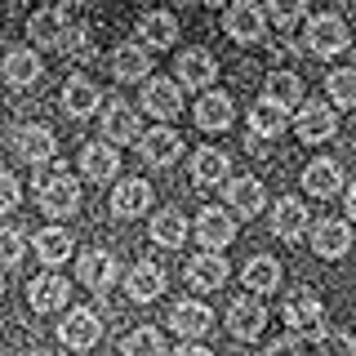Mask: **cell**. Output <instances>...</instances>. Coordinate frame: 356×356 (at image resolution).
<instances>
[{"label": "cell", "mask_w": 356, "mask_h": 356, "mask_svg": "<svg viewBox=\"0 0 356 356\" xmlns=\"http://www.w3.org/2000/svg\"><path fill=\"white\" fill-rule=\"evenodd\" d=\"M36 200H40V209L49 218H63V214H76V205H81V183H76L72 174L63 170V161L58 165H40V174H36Z\"/></svg>", "instance_id": "cell-1"}, {"label": "cell", "mask_w": 356, "mask_h": 356, "mask_svg": "<svg viewBox=\"0 0 356 356\" xmlns=\"http://www.w3.org/2000/svg\"><path fill=\"white\" fill-rule=\"evenodd\" d=\"M281 321L289 325V334H325V307H321V298L312 294V289H294V294L285 298V307H281Z\"/></svg>", "instance_id": "cell-2"}, {"label": "cell", "mask_w": 356, "mask_h": 356, "mask_svg": "<svg viewBox=\"0 0 356 356\" xmlns=\"http://www.w3.org/2000/svg\"><path fill=\"white\" fill-rule=\"evenodd\" d=\"M348 44H352V31L339 14H316L307 22V49L316 54V58H334V54H343Z\"/></svg>", "instance_id": "cell-3"}, {"label": "cell", "mask_w": 356, "mask_h": 356, "mask_svg": "<svg viewBox=\"0 0 356 356\" xmlns=\"http://www.w3.org/2000/svg\"><path fill=\"white\" fill-rule=\"evenodd\" d=\"M222 31H227L232 40H241V44L263 40V36H267V14H263V5H254V0H236V5L222 14Z\"/></svg>", "instance_id": "cell-4"}, {"label": "cell", "mask_w": 356, "mask_h": 356, "mask_svg": "<svg viewBox=\"0 0 356 356\" xmlns=\"http://www.w3.org/2000/svg\"><path fill=\"white\" fill-rule=\"evenodd\" d=\"M58 339L72 352H89L98 339H103V321H98L94 307H76V312H67V321L58 325Z\"/></svg>", "instance_id": "cell-5"}, {"label": "cell", "mask_w": 356, "mask_h": 356, "mask_svg": "<svg viewBox=\"0 0 356 356\" xmlns=\"http://www.w3.org/2000/svg\"><path fill=\"white\" fill-rule=\"evenodd\" d=\"M334 129H339V116H334V107L312 103V98L298 107V116H294L298 143H325V138H334Z\"/></svg>", "instance_id": "cell-6"}, {"label": "cell", "mask_w": 356, "mask_h": 356, "mask_svg": "<svg viewBox=\"0 0 356 356\" xmlns=\"http://www.w3.org/2000/svg\"><path fill=\"white\" fill-rule=\"evenodd\" d=\"M196 236L209 254H218L222 245L236 241V214H227V209H218V205H205L200 218H196Z\"/></svg>", "instance_id": "cell-7"}, {"label": "cell", "mask_w": 356, "mask_h": 356, "mask_svg": "<svg viewBox=\"0 0 356 356\" xmlns=\"http://www.w3.org/2000/svg\"><path fill=\"white\" fill-rule=\"evenodd\" d=\"M174 72H178V89H196L200 94V89H209L218 81V58L209 49H187Z\"/></svg>", "instance_id": "cell-8"}, {"label": "cell", "mask_w": 356, "mask_h": 356, "mask_svg": "<svg viewBox=\"0 0 356 356\" xmlns=\"http://www.w3.org/2000/svg\"><path fill=\"white\" fill-rule=\"evenodd\" d=\"M263 325H267V307H263L254 294H245V298H236V303L227 307V330H232V339L254 343V339L263 334Z\"/></svg>", "instance_id": "cell-9"}, {"label": "cell", "mask_w": 356, "mask_h": 356, "mask_svg": "<svg viewBox=\"0 0 356 356\" xmlns=\"http://www.w3.org/2000/svg\"><path fill=\"white\" fill-rule=\"evenodd\" d=\"M143 111H152L156 120H174L178 111H183V89H178V81H165V76H156V81L143 85Z\"/></svg>", "instance_id": "cell-10"}, {"label": "cell", "mask_w": 356, "mask_h": 356, "mask_svg": "<svg viewBox=\"0 0 356 356\" xmlns=\"http://www.w3.org/2000/svg\"><path fill=\"white\" fill-rule=\"evenodd\" d=\"M222 196H227V205L236 209L241 218H254V214H263V205H267V192H263V183H259V178H250V174H236V178H227V183H222Z\"/></svg>", "instance_id": "cell-11"}, {"label": "cell", "mask_w": 356, "mask_h": 356, "mask_svg": "<svg viewBox=\"0 0 356 356\" xmlns=\"http://www.w3.org/2000/svg\"><path fill=\"white\" fill-rule=\"evenodd\" d=\"M147 205H152L147 178H120L116 192H111V214L116 218H138V214H147Z\"/></svg>", "instance_id": "cell-12"}, {"label": "cell", "mask_w": 356, "mask_h": 356, "mask_svg": "<svg viewBox=\"0 0 356 356\" xmlns=\"http://www.w3.org/2000/svg\"><path fill=\"white\" fill-rule=\"evenodd\" d=\"M143 161L156 165V170H165V165H174L178 156H183V138H178V129L170 125H156L152 134H143Z\"/></svg>", "instance_id": "cell-13"}, {"label": "cell", "mask_w": 356, "mask_h": 356, "mask_svg": "<svg viewBox=\"0 0 356 356\" xmlns=\"http://www.w3.org/2000/svg\"><path fill=\"white\" fill-rule=\"evenodd\" d=\"M312 250H316L321 259H343V254L352 250V227L343 218H321L316 227H312Z\"/></svg>", "instance_id": "cell-14"}, {"label": "cell", "mask_w": 356, "mask_h": 356, "mask_svg": "<svg viewBox=\"0 0 356 356\" xmlns=\"http://www.w3.org/2000/svg\"><path fill=\"white\" fill-rule=\"evenodd\" d=\"M14 152H18L27 165H49L54 152H58V143H54V134L44 129V125H22V129L14 134Z\"/></svg>", "instance_id": "cell-15"}, {"label": "cell", "mask_w": 356, "mask_h": 356, "mask_svg": "<svg viewBox=\"0 0 356 356\" xmlns=\"http://www.w3.org/2000/svg\"><path fill=\"white\" fill-rule=\"evenodd\" d=\"M98 103H103V89L89 81V76H72V81L63 85V111H67V116L85 120V116L98 111Z\"/></svg>", "instance_id": "cell-16"}, {"label": "cell", "mask_w": 356, "mask_h": 356, "mask_svg": "<svg viewBox=\"0 0 356 356\" xmlns=\"http://www.w3.org/2000/svg\"><path fill=\"white\" fill-rule=\"evenodd\" d=\"M170 330L183 334V339H200V334L214 330V312L205 303H196V298H187V303H174L170 312Z\"/></svg>", "instance_id": "cell-17"}, {"label": "cell", "mask_w": 356, "mask_h": 356, "mask_svg": "<svg viewBox=\"0 0 356 356\" xmlns=\"http://www.w3.org/2000/svg\"><path fill=\"white\" fill-rule=\"evenodd\" d=\"M232 116H236V107H232V98L218 94V89H205V94L196 98V129L218 134V129L232 125Z\"/></svg>", "instance_id": "cell-18"}, {"label": "cell", "mask_w": 356, "mask_h": 356, "mask_svg": "<svg viewBox=\"0 0 356 356\" xmlns=\"http://www.w3.org/2000/svg\"><path fill=\"white\" fill-rule=\"evenodd\" d=\"M125 294L134 303H156L165 294V272L156 263H134L129 276H125Z\"/></svg>", "instance_id": "cell-19"}, {"label": "cell", "mask_w": 356, "mask_h": 356, "mask_svg": "<svg viewBox=\"0 0 356 356\" xmlns=\"http://www.w3.org/2000/svg\"><path fill=\"white\" fill-rule=\"evenodd\" d=\"M303 187H307V196H321V200L339 196V187H343V165L330 161V156L312 161L307 170H303Z\"/></svg>", "instance_id": "cell-20"}, {"label": "cell", "mask_w": 356, "mask_h": 356, "mask_svg": "<svg viewBox=\"0 0 356 356\" xmlns=\"http://www.w3.org/2000/svg\"><path fill=\"white\" fill-rule=\"evenodd\" d=\"M27 298H31L36 312H58V307H67V298H72V285H67L58 272H44L27 285Z\"/></svg>", "instance_id": "cell-21"}, {"label": "cell", "mask_w": 356, "mask_h": 356, "mask_svg": "<svg viewBox=\"0 0 356 356\" xmlns=\"http://www.w3.org/2000/svg\"><path fill=\"white\" fill-rule=\"evenodd\" d=\"M147 72H152V54L143 49V44H116L111 49V76L116 81H147Z\"/></svg>", "instance_id": "cell-22"}, {"label": "cell", "mask_w": 356, "mask_h": 356, "mask_svg": "<svg viewBox=\"0 0 356 356\" xmlns=\"http://www.w3.org/2000/svg\"><path fill=\"white\" fill-rule=\"evenodd\" d=\"M272 232L281 241H298L307 232V205L298 196H281L276 200V209H272Z\"/></svg>", "instance_id": "cell-23"}, {"label": "cell", "mask_w": 356, "mask_h": 356, "mask_svg": "<svg viewBox=\"0 0 356 356\" xmlns=\"http://www.w3.org/2000/svg\"><path fill=\"white\" fill-rule=\"evenodd\" d=\"M222 281H227V259L222 254H196L192 263H187V285L200 289V294H209V289H218Z\"/></svg>", "instance_id": "cell-24"}, {"label": "cell", "mask_w": 356, "mask_h": 356, "mask_svg": "<svg viewBox=\"0 0 356 356\" xmlns=\"http://www.w3.org/2000/svg\"><path fill=\"white\" fill-rule=\"evenodd\" d=\"M120 170V156L111 143H85L81 147V174L94 178V183H107V178H116Z\"/></svg>", "instance_id": "cell-25"}, {"label": "cell", "mask_w": 356, "mask_h": 356, "mask_svg": "<svg viewBox=\"0 0 356 356\" xmlns=\"http://www.w3.org/2000/svg\"><path fill=\"white\" fill-rule=\"evenodd\" d=\"M76 276H81V285H89V289H107L116 281V259H111L107 250H85L81 259H76Z\"/></svg>", "instance_id": "cell-26"}, {"label": "cell", "mask_w": 356, "mask_h": 356, "mask_svg": "<svg viewBox=\"0 0 356 356\" xmlns=\"http://www.w3.org/2000/svg\"><path fill=\"white\" fill-rule=\"evenodd\" d=\"M285 129H289V111L285 107L267 103V98H259V103L250 107V134H254V138L272 143V138H281Z\"/></svg>", "instance_id": "cell-27"}, {"label": "cell", "mask_w": 356, "mask_h": 356, "mask_svg": "<svg viewBox=\"0 0 356 356\" xmlns=\"http://www.w3.org/2000/svg\"><path fill=\"white\" fill-rule=\"evenodd\" d=\"M192 178H196V187H222L232 178V161H227V152H218V147H200L196 152V161H192Z\"/></svg>", "instance_id": "cell-28"}, {"label": "cell", "mask_w": 356, "mask_h": 356, "mask_svg": "<svg viewBox=\"0 0 356 356\" xmlns=\"http://www.w3.org/2000/svg\"><path fill=\"white\" fill-rule=\"evenodd\" d=\"M103 134H107V143H134L138 138V111L129 103H120V98H111L103 111Z\"/></svg>", "instance_id": "cell-29"}, {"label": "cell", "mask_w": 356, "mask_h": 356, "mask_svg": "<svg viewBox=\"0 0 356 356\" xmlns=\"http://www.w3.org/2000/svg\"><path fill=\"white\" fill-rule=\"evenodd\" d=\"M138 36H143V49H170V44L178 40V18L165 14V9H156V14H143Z\"/></svg>", "instance_id": "cell-30"}, {"label": "cell", "mask_w": 356, "mask_h": 356, "mask_svg": "<svg viewBox=\"0 0 356 356\" xmlns=\"http://www.w3.org/2000/svg\"><path fill=\"white\" fill-rule=\"evenodd\" d=\"M40 72H44V67H40V54L36 49H14L5 58V85L9 89H31V85L40 81Z\"/></svg>", "instance_id": "cell-31"}, {"label": "cell", "mask_w": 356, "mask_h": 356, "mask_svg": "<svg viewBox=\"0 0 356 356\" xmlns=\"http://www.w3.org/2000/svg\"><path fill=\"white\" fill-rule=\"evenodd\" d=\"M58 54H63V58H72L76 67H89V63L98 58V44H94V36H89L85 22H72V27H63Z\"/></svg>", "instance_id": "cell-32"}, {"label": "cell", "mask_w": 356, "mask_h": 356, "mask_svg": "<svg viewBox=\"0 0 356 356\" xmlns=\"http://www.w3.org/2000/svg\"><path fill=\"white\" fill-rule=\"evenodd\" d=\"M263 98L276 107H303V81L294 72H267V85H263Z\"/></svg>", "instance_id": "cell-33"}, {"label": "cell", "mask_w": 356, "mask_h": 356, "mask_svg": "<svg viewBox=\"0 0 356 356\" xmlns=\"http://www.w3.org/2000/svg\"><path fill=\"white\" fill-rule=\"evenodd\" d=\"M241 281H245V289H250V294H272V289L281 285V263L267 259V254H259V259L245 263Z\"/></svg>", "instance_id": "cell-34"}, {"label": "cell", "mask_w": 356, "mask_h": 356, "mask_svg": "<svg viewBox=\"0 0 356 356\" xmlns=\"http://www.w3.org/2000/svg\"><path fill=\"white\" fill-rule=\"evenodd\" d=\"M63 14L58 9H36V14L27 18V36L40 44V49H58V40H63Z\"/></svg>", "instance_id": "cell-35"}, {"label": "cell", "mask_w": 356, "mask_h": 356, "mask_svg": "<svg viewBox=\"0 0 356 356\" xmlns=\"http://www.w3.org/2000/svg\"><path fill=\"white\" fill-rule=\"evenodd\" d=\"M31 245H36V259L44 267H58V263L72 259V232H63V227H44Z\"/></svg>", "instance_id": "cell-36"}, {"label": "cell", "mask_w": 356, "mask_h": 356, "mask_svg": "<svg viewBox=\"0 0 356 356\" xmlns=\"http://www.w3.org/2000/svg\"><path fill=\"white\" fill-rule=\"evenodd\" d=\"M152 241L165 245V250H178V245L187 241V218L178 214V209H161V214H152Z\"/></svg>", "instance_id": "cell-37"}, {"label": "cell", "mask_w": 356, "mask_h": 356, "mask_svg": "<svg viewBox=\"0 0 356 356\" xmlns=\"http://www.w3.org/2000/svg\"><path fill=\"white\" fill-rule=\"evenodd\" d=\"M120 352L125 356H165V339H161V330L143 325V330H129V339L120 343Z\"/></svg>", "instance_id": "cell-38"}, {"label": "cell", "mask_w": 356, "mask_h": 356, "mask_svg": "<svg viewBox=\"0 0 356 356\" xmlns=\"http://www.w3.org/2000/svg\"><path fill=\"white\" fill-rule=\"evenodd\" d=\"M325 94L334 107H356V67H343V72H330Z\"/></svg>", "instance_id": "cell-39"}, {"label": "cell", "mask_w": 356, "mask_h": 356, "mask_svg": "<svg viewBox=\"0 0 356 356\" xmlns=\"http://www.w3.org/2000/svg\"><path fill=\"white\" fill-rule=\"evenodd\" d=\"M27 254V236L18 227H0V267H18Z\"/></svg>", "instance_id": "cell-40"}, {"label": "cell", "mask_w": 356, "mask_h": 356, "mask_svg": "<svg viewBox=\"0 0 356 356\" xmlns=\"http://www.w3.org/2000/svg\"><path fill=\"white\" fill-rule=\"evenodd\" d=\"M316 356H356V339L343 330H325L316 339Z\"/></svg>", "instance_id": "cell-41"}, {"label": "cell", "mask_w": 356, "mask_h": 356, "mask_svg": "<svg viewBox=\"0 0 356 356\" xmlns=\"http://www.w3.org/2000/svg\"><path fill=\"white\" fill-rule=\"evenodd\" d=\"M263 14H272L276 27H294V22L307 14V0H267Z\"/></svg>", "instance_id": "cell-42"}, {"label": "cell", "mask_w": 356, "mask_h": 356, "mask_svg": "<svg viewBox=\"0 0 356 356\" xmlns=\"http://www.w3.org/2000/svg\"><path fill=\"white\" fill-rule=\"evenodd\" d=\"M18 200H22V187H18V178L9 174V170H0V214L18 209Z\"/></svg>", "instance_id": "cell-43"}, {"label": "cell", "mask_w": 356, "mask_h": 356, "mask_svg": "<svg viewBox=\"0 0 356 356\" xmlns=\"http://www.w3.org/2000/svg\"><path fill=\"white\" fill-rule=\"evenodd\" d=\"M263 356H303V348H298V339H281V343H272Z\"/></svg>", "instance_id": "cell-44"}, {"label": "cell", "mask_w": 356, "mask_h": 356, "mask_svg": "<svg viewBox=\"0 0 356 356\" xmlns=\"http://www.w3.org/2000/svg\"><path fill=\"white\" fill-rule=\"evenodd\" d=\"M174 356H214L209 348H200V343H183V348H178Z\"/></svg>", "instance_id": "cell-45"}, {"label": "cell", "mask_w": 356, "mask_h": 356, "mask_svg": "<svg viewBox=\"0 0 356 356\" xmlns=\"http://www.w3.org/2000/svg\"><path fill=\"white\" fill-rule=\"evenodd\" d=\"M348 218H352V222H356V183H352V187H348Z\"/></svg>", "instance_id": "cell-46"}, {"label": "cell", "mask_w": 356, "mask_h": 356, "mask_svg": "<svg viewBox=\"0 0 356 356\" xmlns=\"http://www.w3.org/2000/svg\"><path fill=\"white\" fill-rule=\"evenodd\" d=\"M72 5H81V9H89V5H98V0H72Z\"/></svg>", "instance_id": "cell-47"}, {"label": "cell", "mask_w": 356, "mask_h": 356, "mask_svg": "<svg viewBox=\"0 0 356 356\" xmlns=\"http://www.w3.org/2000/svg\"><path fill=\"white\" fill-rule=\"evenodd\" d=\"M200 5H227V0H200Z\"/></svg>", "instance_id": "cell-48"}, {"label": "cell", "mask_w": 356, "mask_h": 356, "mask_svg": "<svg viewBox=\"0 0 356 356\" xmlns=\"http://www.w3.org/2000/svg\"><path fill=\"white\" fill-rule=\"evenodd\" d=\"M0 294H5V276H0Z\"/></svg>", "instance_id": "cell-49"}]
</instances>
